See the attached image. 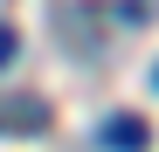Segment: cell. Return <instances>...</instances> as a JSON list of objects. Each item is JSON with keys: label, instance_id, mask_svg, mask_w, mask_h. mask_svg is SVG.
I'll use <instances>...</instances> for the list:
<instances>
[{"label": "cell", "instance_id": "cell-1", "mask_svg": "<svg viewBox=\"0 0 159 152\" xmlns=\"http://www.w3.org/2000/svg\"><path fill=\"white\" fill-rule=\"evenodd\" d=\"M111 152H145L152 145V132H145V118L139 111H118V118H104V132H97Z\"/></svg>", "mask_w": 159, "mask_h": 152}, {"label": "cell", "instance_id": "cell-2", "mask_svg": "<svg viewBox=\"0 0 159 152\" xmlns=\"http://www.w3.org/2000/svg\"><path fill=\"white\" fill-rule=\"evenodd\" d=\"M14 56H21V35H14V28H0V69H7Z\"/></svg>", "mask_w": 159, "mask_h": 152}, {"label": "cell", "instance_id": "cell-3", "mask_svg": "<svg viewBox=\"0 0 159 152\" xmlns=\"http://www.w3.org/2000/svg\"><path fill=\"white\" fill-rule=\"evenodd\" d=\"M152 83H159V69H152Z\"/></svg>", "mask_w": 159, "mask_h": 152}]
</instances>
